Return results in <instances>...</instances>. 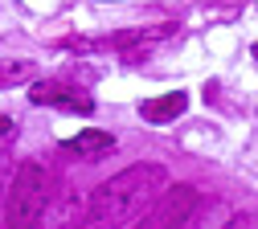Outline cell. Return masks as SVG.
Here are the masks:
<instances>
[{
    "label": "cell",
    "instance_id": "6da1fadb",
    "mask_svg": "<svg viewBox=\"0 0 258 229\" xmlns=\"http://www.w3.org/2000/svg\"><path fill=\"white\" fill-rule=\"evenodd\" d=\"M168 184V172L160 164H136L111 176L90 192L86 205V225H136L144 221L148 205L160 196V188Z\"/></svg>",
    "mask_w": 258,
    "mask_h": 229
},
{
    "label": "cell",
    "instance_id": "7a4b0ae2",
    "mask_svg": "<svg viewBox=\"0 0 258 229\" xmlns=\"http://www.w3.org/2000/svg\"><path fill=\"white\" fill-rule=\"evenodd\" d=\"M49 172L45 164L25 160L21 168L9 176V192H5V217L9 225H37L45 205H49Z\"/></svg>",
    "mask_w": 258,
    "mask_h": 229
},
{
    "label": "cell",
    "instance_id": "3957f363",
    "mask_svg": "<svg viewBox=\"0 0 258 229\" xmlns=\"http://www.w3.org/2000/svg\"><path fill=\"white\" fill-rule=\"evenodd\" d=\"M197 205H201V192L192 188V184H176V188H160V196L148 205V221L152 225H188L192 221V213H197Z\"/></svg>",
    "mask_w": 258,
    "mask_h": 229
},
{
    "label": "cell",
    "instance_id": "277c9868",
    "mask_svg": "<svg viewBox=\"0 0 258 229\" xmlns=\"http://www.w3.org/2000/svg\"><path fill=\"white\" fill-rule=\"evenodd\" d=\"M29 103L33 107H57V111H70V115H90L94 111V98L86 90H78L70 82H53V78L29 86Z\"/></svg>",
    "mask_w": 258,
    "mask_h": 229
},
{
    "label": "cell",
    "instance_id": "5b68a950",
    "mask_svg": "<svg viewBox=\"0 0 258 229\" xmlns=\"http://www.w3.org/2000/svg\"><path fill=\"white\" fill-rule=\"evenodd\" d=\"M61 151H70L78 160H99V156L115 151V135H111V131H99V127H86V131H78L74 139L61 143Z\"/></svg>",
    "mask_w": 258,
    "mask_h": 229
},
{
    "label": "cell",
    "instance_id": "8992f818",
    "mask_svg": "<svg viewBox=\"0 0 258 229\" xmlns=\"http://www.w3.org/2000/svg\"><path fill=\"white\" fill-rule=\"evenodd\" d=\"M184 107H188V94L172 90V94H160V98H148V103L140 107V115H144L148 123H168V119L184 115Z\"/></svg>",
    "mask_w": 258,
    "mask_h": 229
},
{
    "label": "cell",
    "instance_id": "52a82bcc",
    "mask_svg": "<svg viewBox=\"0 0 258 229\" xmlns=\"http://www.w3.org/2000/svg\"><path fill=\"white\" fill-rule=\"evenodd\" d=\"M33 74H37L33 61H0V90L17 82H33Z\"/></svg>",
    "mask_w": 258,
    "mask_h": 229
},
{
    "label": "cell",
    "instance_id": "ba28073f",
    "mask_svg": "<svg viewBox=\"0 0 258 229\" xmlns=\"http://www.w3.org/2000/svg\"><path fill=\"white\" fill-rule=\"evenodd\" d=\"M9 176H13V156L0 147V205H5V192H9Z\"/></svg>",
    "mask_w": 258,
    "mask_h": 229
},
{
    "label": "cell",
    "instance_id": "9c48e42d",
    "mask_svg": "<svg viewBox=\"0 0 258 229\" xmlns=\"http://www.w3.org/2000/svg\"><path fill=\"white\" fill-rule=\"evenodd\" d=\"M0 139H17V123L13 119H0Z\"/></svg>",
    "mask_w": 258,
    "mask_h": 229
}]
</instances>
